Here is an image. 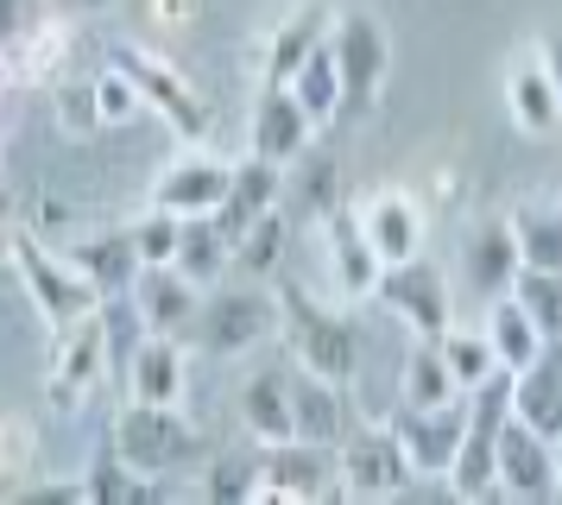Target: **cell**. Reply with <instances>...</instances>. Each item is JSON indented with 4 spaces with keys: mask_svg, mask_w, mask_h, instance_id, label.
Instances as JSON below:
<instances>
[{
    "mask_svg": "<svg viewBox=\"0 0 562 505\" xmlns=\"http://www.w3.org/2000/svg\"><path fill=\"white\" fill-rule=\"evenodd\" d=\"M272 298H279V341L291 354V367H304V373H323L335 385H355L360 379V335L355 323L323 303L310 284L297 278H272Z\"/></svg>",
    "mask_w": 562,
    "mask_h": 505,
    "instance_id": "6da1fadb",
    "label": "cell"
},
{
    "mask_svg": "<svg viewBox=\"0 0 562 505\" xmlns=\"http://www.w3.org/2000/svg\"><path fill=\"white\" fill-rule=\"evenodd\" d=\"M279 335V298L272 284H209L196 316L183 328V341L196 360H247L254 348H266Z\"/></svg>",
    "mask_w": 562,
    "mask_h": 505,
    "instance_id": "7a4b0ae2",
    "label": "cell"
},
{
    "mask_svg": "<svg viewBox=\"0 0 562 505\" xmlns=\"http://www.w3.org/2000/svg\"><path fill=\"white\" fill-rule=\"evenodd\" d=\"M108 442L127 454L139 474H178V468H203L209 461V436L203 424L183 411V404H146V399H121L114 424H108Z\"/></svg>",
    "mask_w": 562,
    "mask_h": 505,
    "instance_id": "3957f363",
    "label": "cell"
},
{
    "mask_svg": "<svg viewBox=\"0 0 562 505\" xmlns=\"http://www.w3.org/2000/svg\"><path fill=\"white\" fill-rule=\"evenodd\" d=\"M7 272L20 278L26 303L38 310V323L52 328V335H57V328H70V323H82V316H95V303H102V291L70 266V252H57L52 240H45V234H32L26 222H20V234H13Z\"/></svg>",
    "mask_w": 562,
    "mask_h": 505,
    "instance_id": "277c9868",
    "label": "cell"
},
{
    "mask_svg": "<svg viewBox=\"0 0 562 505\" xmlns=\"http://www.w3.org/2000/svg\"><path fill=\"white\" fill-rule=\"evenodd\" d=\"M108 64H121V70L133 76V89H139V101H146V114H158L183 146H209L215 114H209L203 89H196L171 57H158L153 45H114L108 50Z\"/></svg>",
    "mask_w": 562,
    "mask_h": 505,
    "instance_id": "5b68a950",
    "label": "cell"
},
{
    "mask_svg": "<svg viewBox=\"0 0 562 505\" xmlns=\"http://www.w3.org/2000/svg\"><path fill=\"white\" fill-rule=\"evenodd\" d=\"M329 50H335V70H341V114H355V121L373 114L385 76H392V32H385V20L367 13V7L335 13Z\"/></svg>",
    "mask_w": 562,
    "mask_h": 505,
    "instance_id": "8992f818",
    "label": "cell"
},
{
    "mask_svg": "<svg viewBox=\"0 0 562 505\" xmlns=\"http://www.w3.org/2000/svg\"><path fill=\"white\" fill-rule=\"evenodd\" d=\"M373 303L392 310L417 341H436L442 328L456 323V291H449V272H442L436 259H424V252H411V259H398V266H385Z\"/></svg>",
    "mask_w": 562,
    "mask_h": 505,
    "instance_id": "52a82bcc",
    "label": "cell"
},
{
    "mask_svg": "<svg viewBox=\"0 0 562 505\" xmlns=\"http://www.w3.org/2000/svg\"><path fill=\"white\" fill-rule=\"evenodd\" d=\"M411 486V461L392 424H355L335 449V493L341 500H398Z\"/></svg>",
    "mask_w": 562,
    "mask_h": 505,
    "instance_id": "ba28073f",
    "label": "cell"
},
{
    "mask_svg": "<svg viewBox=\"0 0 562 505\" xmlns=\"http://www.w3.org/2000/svg\"><path fill=\"white\" fill-rule=\"evenodd\" d=\"M108 373H114V360H108L102 316H82V323L57 328L52 367H45V404H52V411H82Z\"/></svg>",
    "mask_w": 562,
    "mask_h": 505,
    "instance_id": "9c48e42d",
    "label": "cell"
},
{
    "mask_svg": "<svg viewBox=\"0 0 562 505\" xmlns=\"http://www.w3.org/2000/svg\"><path fill=\"white\" fill-rule=\"evenodd\" d=\"M385 424L398 436L411 474H449V461L461 449V429H468V392L449 404H398Z\"/></svg>",
    "mask_w": 562,
    "mask_h": 505,
    "instance_id": "30bf717a",
    "label": "cell"
},
{
    "mask_svg": "<svg viewBox=\"0 0 562 505\" xmlns=\"http://www.w3.org/2000/svg\"><path fill=\"white\" fill-rule=\"evenodd\" d=\"M316 227H323V252H329L335 298H341V303H373L385 259L373 252L367 227H360V215L348 209V202H335V209H323V215H316Z\"/></svg>",
    "mask_w": 562,
    "mask_h": 505,
    "instance_id": "8fae6325",
    "label": "cell"
},
{
    "mask_svg": "<svg viewBox=\"0 0 562 505\" xmlns=\"http://www.w3.org/2000/svg\"><path fill=\"white\" fill-rule=\"evenodd\" d=\"M228 177H234V165L222 158V152L190 146L153 177L146 202H153V209H171V215H215L222 197H228Z\"/></svg>",
    "mask_w": 562,
    "mask_h": 505,
    "instance_id": "7c38bea8",
    "label": "cell"
},
{
    "mask_svg": "<svg viewBox=\"0 0 562 505\" xmlns=\"http://www.w3.org/2000/svg\"><path fill=\"white\" fill-rule=\"evenodd\" d=\"M335 493V449H316L304 436L259 449V500H284V505H310Z\"/></svg>",
    "mask_w": 562,
    "mask_h": 505,
    "instance_id": "4fadbf2b",
    "label": "cell"
},
{
    "mask_svg": "<svg viewBox=\"0 0 562 505\" xmlns=\"http://www.w3.org/2000/svg\"><path fill=\"white\" fill-rule=\"evenodd\" d=\"M316 139V121H310L297 96L284 82H259V101H254V126H247V152L254 158H272V165H297Z\"/></svg>",
    "mask_w": 562,
    "mask_h": 505,
    "instance_id": "5bb4252c",
    "label": "cell"
},
{
    "mask_svg": "<svg viewBox=\"0 0 562 505\" xmlns=\"http://www.w3.org/2000/svg\"><path fill=\"white\" fill-rule=\"evenodd\" d=\"M291 424H297V436L316 442V449H341V436L360 424L355 385H335V379H323V373L291 367Z\"/></svg>",
    "mask_w": 562,
    "mask_h": 505,
    "instance_id": "9a60e30c",
    "label": "cell"
},
{
    "mask_svg": "<svg viewBox=\"0 0 562 505\" xmlns=\"http://www.w3.org/2000/svg\"><path fill=\"white\" fill-rule=\"evenodd\" d=\"M121 399L183 404L190 399V341L183 335H146L121 367Z\"/></svg>",
    "mask_w": 562,
    "mask_h": 505,
    "instance_id": "2e32d148",
    "label": "cell"
},
{
    "mask_svg": "<svg viewBox=\"0 0 562 505\" xmlns=\"http://www.w3.org/2000/svg\"><path fill=\"white\" fill-rule=\"evenodd\" d=\"M329 25H335V0H291L279 25L266 32V45H259V82H291V70L329 38Z\"/></svg>",
    "mask_w": 562,
    "mask_h": 505,
    "instance_id": "e0dca14e",
    "label": "cell"
},
{
    "mask_svg": "<svg viewBox=\"0 0 562 505\" xmlns=\"http://www.w3.org/2000/svg\"><path fill=\"white\" fill-rule=\"evenodd\" d=\"M355 215H360V227H367V240H373V252H380L385 266L424 252V209H417V197L398 190V183L367 190V197L355 202Z\"/></svg>",
    "mask_w": 562,
    "mask_h": 505,
    "instance_id": "ac0fdd59",
    "label": "cell"
},
{
    "mask_svg": "<svg viewBox=\"0 0 562 505\" xmlns=\"http://www.w3.org/2000/svg\"><path fill=\"white\" fill-rule=\"evenodd\" d=\"M518 240H512V222L506 215H481V222L461 234V278H468V291L474 298H506L512 278H518Z\"/></svg>",
    "mask_w": 562,
    "mask_h": 505,
    "instance_id": "d6986e66",
    "label": "cell"
},
{
    "mask_svg": "<svg viewBox=\"0 0 562 505\" xmlns=\"http://www.w3.org/2000/svg\"><path fill=\"white\" fill-rule=\"evenodd\" d=\"M499 493L506 500H550L557 493V442L518 417H506V429H499Z\"/></svg>",
    "mask_w": 562,
    "mask_h": 505,
    "instance_id": "ffe728a7",
    "label": "cell"
},
{
    "mask_svg": "<svg viewBox=\"0 0 562 505\" xmlns=\"http://www.w3.org/2000/svg\"><path fill=\"white\" fill-rule=\"evenodd\" d=\"M506 108H512V126L518 133H531V139H550L562 126V89L550 64H543V50H518L506 70Z\"/></svg>",
    "mask_w": 562,
    "mask_h": 505,
    "instance_id": "44dd1931",
    "label": "cell"
},
{
    "mask_svg": "<svg viewBox=\"0 0 562 505\" xmlns=\"http://www.w3.org/2000/svg\"><path fill=\"white\" fill-rule=\"evenodd\" d=\"M234 411H240V429L254 436L259 449L297 436V424H291V373L284 367H254L240 379V392H234Z\"/></svg>",
    "mask_w": 562,
    "mask_h": 505,
    "instance_id": "7402d4cb",
    "label": "cell"
},
{
    "mask_svg": "<svg viewBox=\"0 0 562 505\" xmlns=\"http://www.w3.org/2000/svg\"><path fill=\"white\" fill-rule=\"evenodd\" d=\"M272 209H284V165L247 152V158L234 165V177H228V197H222V209H215V222H222L228 240H240V234H247L259 215H272Z\"/></svg>",
    "mask_w": 562,
    "mask_h": 505,
    "instance_id": "603a6c76",
    "label": "cell"
},
{
    "mask_svg": "<svg viewBox=\"0 0 562 505\" xmlns=\"http://www.w3.org/2000/svg\"><path fill=\"white\" fill-rule=\"evenodd\" d=\"M512 417L531 424L537 436L562 442V341H543L531 367L512 373Z\"/></svg>",
    "mask_w": 562,
    "mask_h": 505,
    "instance_id": "cb8c5ba5",
    "label": "cell"
},
{
    "mask_svg": "<svg viewBox=\"0 0 562 505\" xmlns=\"http://www.w3.org/2000/svg\"><path fill=\"white\" fill-rule=\"evenodd\" d=\"M127 298L139 303V316H146L153 335H183L190 316H196V303H203V284H190L178 266H139Z\"/></svg>",
    "mask_w": 562,
    "mask_h": 505,
    "instance_id": "d4e9b609",
    "label": "cell"
},
{
    "mask_svg": "<svg viewBox=\"0 0 562 505\" xmlns=\"http://www.w3.org/2000/svg\"><path fill=\"white\" fill-rule=\"evenodd\" d=\"M70 266H77L102 298H121V291H133V272H139V252H133V227H95V234H77L70 240Z\"/></svg>",
    "mask_w": 562,
    "mask_h": 505,
    "instance_id": "484cf974",
    "label": "cell"
},
{
    "mask_svg": "<svg viewBox=\"0 0 562 505\" xmlns=\"http://www.w3.org/2000/svg\"><path fill=\"white\" fill-rule=\"evenodd\" d=\"M70 50H77V20H70V13H45L7 57H13V76H20L26 89L32 82L52 89L57 76H70Z\"/></svg>",
    "mask_w": 562,
    "mask_h": 505,
    "instance_id": "4316f807",
    "label": "cell"
},
{
    "mask_svg": "<svg viewBox=\"0 0 562 505\" xmlns=\"http://www.w3.org/2000/svg\"><path fill=\"white\" fill-rule=\"evenodd\" d=\"M77 480H82V505H153L158 493H165V486H158L153 474H139L108 436H102V449L89 454V468H82Z\"/></svg>",
    "mask_w": 562,
    "mask_h": 505,
    "instance_id": "83f0119b",
    "label": "cell"
},
{
    "mask_svg": "<svg viewBox=\"0 0 562 505\" xmlns=\"http://www.w3.org/2000/svg\"><path fill=\"white\" fill-rule=\"evenodd\" d=\"M171 266H178L190 284H222L234 266V240L222 234L215 215H183V234H178V252H171Z\"/></svg>",
    "mask_w": 562,
    "mask_h": 505,
    "instance_id": "f1b7e54d",
    "label": "cell"
},
{
    "mask_svg": "<svg viewBox=\"0 0 562 505\" xmlns=\"http://www.w3.org/2000/svg\"><path fill=\"white\" fill-rule=\"evenodd\" d=\"M486 341H493V360H499L506 373H518V367H531L537 354H543V328H537L531 310L506 291V298L486 303Z\"/></svg>",
    "mask_w": 562,
    "mask_h": 505,
    "instance_id": "f546056e",
    "label": "cell"
},
{
    "mask_svg": "<svg viewBox=\"0 0 562 505\" xmlns=\"http://www.w3.org/2000/svg\"><path fill=\"white\" fill-rule=\"evenodd\" d=\"M284 89H291V96H297V108L316 121V133H323V126H335V114H341V70H335L329 38L310 50L297 70H291V82H284Z\"/></svg>",
    "mask_w": 562,
    "mask_h": 505,
    "instance_id": "4dcf8cb0",
    "label": "cell"
},
{
    "mask_svg": "<svg viewBox=\"0 0 562 505\" xmlns=\"http://www.w3.org/2000/svg\"><path fill=\"white\" fill-rule=\"evenodd\" d=\"M506 222H512V240H518L525 266L562 272V202H518Z\"/></svg>",
    "mask_w": 562,
    "mask_h": 505,
    "instance_id": "1f68e13d",
    "label": "cell"
},
{
    "mask_svg": "<svg viewBox=\"0 0 562 505\" xmlns=\"http://www.w3.org/2000/svg\"><path fill=\"white\" fill-rule=\"evenodd\" d=\"M284 240H291V215L272 209V215H259L240 240H234V266L254 278V284H272L284 272Z\"/></svg>",
    "mask_w": 562,
    "mask_h": 505,
    "instance_id": "d6a6232c",
    "label": "cell"
},
{
    "mask_svg": "<svg viewBox=\"0 0 562 505\" xmlns=\"http://www.w3.org/2000/svg\"><path fill=\"white\" fill-rule=\"evenodd\" d=\"M449 399H461V385L449 373L442 348L436 341H417L405 360V373H398V404H449Z\"/></svg>",
    "mask_w": 562,
    "mask_h": 505,
    "instance_id": "836d02e7",
    "label": "cell"
},
{
    "mask_svg": "<svg viewBox=\"0 0 562 505\" xmlns=\"http://www.w3.org/2000/svg\"><path fill=\"white\" fill-rule=\"evenodd\" d=\"M436 348H442V360H449V373H456V385L461 392H474L499 360H493V341H486V328H461V323H449L442 335H436Z\"/></svg>",
    "mask_w": 562,
    "mask_h": 505,
    "instance_id": "e575fe53",
    "label": "cell"
},
{
    "mask_svg": "<svg viewBox=\"0 0 562 505\" xmlns=\"http://www.w3.org/2000/svg\"><path fill=\"white\" fill-rule=\"evenodd\" d=\"M512 298L531 310V323L543 328V341H562V272L518 266V278H512Z\"/></svg>",
    "mask_w": 562,
    "mask_h": 505,
    "instance_id": "d590c367",
    "label": "cell"
},
{
    "mask_svg": "<svg viewBox=\"0 0 562 505\" xmlns=\"http://www.w3.org/2000/svg\"><path fill=\"white\" fill-rule=\"evenodd\" d=\"M203 500H259V454H209L203 461Z\"/></svg>",
    "mask_w": 562,
    "mask_h": 505,
    "instance_id": "8d00e7d4",
    "label": "cell"
},
{
    "mask_svg": "<svg viewBox=\"0 0 562 505\" xmlns=\"http://www.w3.org/2000/svg\"><path fill=\"white\" fill-rule=\"evenodd\" d=\"M38 474V429L26 417H0V500Z\"/></svg>",
    "mask_w": 562,
    "mask_h": 505,
    "instance_id": "74e56055",
    "label": "cell"
},
{
    "mask_svg": "<svg viewBox=\"0 0 562 505\" xmlns=\"http://www.w3.org/2000/svg\"><path fill=\"white\" fill-rule=\"evenodd\" d=\"M52 96H57V133H70V139L102 133V114H95V82H89V76H57Z\"/></svg>",
    "mask_w": 562,
    "mask_h": 505,
    "instance_id": "f35d334b",
    "label": "cell"
},
{
    "mask_svg": "<svg viewBox=\"0 0 562 505\" xmlns=\"http://www.w3.org/2000/svg\"><path fill=\"white\" fill-rule=\"evenodd\" d=\"M133 252H139V266H171V252H178V234H183V215L171 209H153L146 202V215H133Z\"/></svg>",
    "mask_w": 562,
    "mask_h": 505,
    "instance_id": "ab89813d",
    "label": "cell"
},
{
    "mask_svg": "<svg viewBox=\"0 0 562 505\" xmlns=\"http://www.w3.org/2000/svg\"><path fill=\"white\" fill-rule=\"evenodd\" d=\"M89 82H95V114H102V126H133L146 114V101H139V89H133V76L121 64L95 70Z\"/></svg>",
    "mask_w": 562,
    "mask_h": 505,
    "instance_id": "60d3db41",
    "label": "cell"
},
{
    "mask_svg": "<svg viewBox=\"0 0 562 505\" xmlns=\"http://www.w3.org/2000/svg\"><path fill=\"white\" fill-rule=\"evenodd\" d=\"M45 13H52L45 0H0V50H13Z\"/></svg>",
    "mask_w": 562,
    "mask_h": 505,
    "instance_id": "b9f144b4",
    "label": "cell"
},
{
    "mask_svg": "<svg viewBox=\"0 0 562 505\" xmlns=\"http://www.w3.org/2000/svg\"><path fill=\"white\" fill-rule=\"evenodd\" d=\"M7 500H26V505H82V480H45V474H32L26 486H13Z\"/></svg>",
    "mask_w": 562,
    "mask_h": 505,
    "instance_id": "7bdbcfd3",
    "label": "cell"
},
{
    "mask_svg": "<svg viewBox=\"0 0 562 505\" xmlns=\"http://www.w3.org/2000/svg\"><path fill=\"white\" fill-rule=\"evenodd\" d=\"M153 20L165 32H183V25L196 20V0H153Z\"/></svg>",
    "mask_w": 562,
    "mask_h": 505,
    "instance_id": "ee69618b",
    "label": "cell"
},
{
    "mask_svg": "<svg viewBox=\"0 0 562 505\" xmlns=\"http://www.w3.org/2000/svg\"><path fill=\"white\" fill-rule=\"evenodd\" d=\"M52 13H70V20H95V13H108L114 0H45Z\"/></svg>",
    "mask_w": 562,
    "mask_h": 505,
    "instance_id": "f6af8a7d",
    "label": "cell"
},
{
    "mask_svg": "<svg viewBox=\"0 0 562 505\" xmlns=\"http://www.w3.org/2000/svg\"><path fill=\"white\" fill-rule=\"evenodd\" d=\"M537 50H543V64H550V76H557V89H562V20L543 32V45Z\"/></svg>",
    "mask_w": 562,
    "mask_h": 505,
    "instance_id": "bcb514c9",
    "label": "cell"
},
{
    "mask_svg": "<svg viewBox=\"0 0 562 505\" xmlns=\"http://www.w3.org/2000/svg\"><path fill=\"white\" fill-rule=\"evenodd\" d=\"M7 202H13V190H7V171H0V215H13V209H7Z\"/></svg>",
    "mask_w": 562,
    "mask_h": 505,
    "instance_id": "7dc6e473",
    "label": "cell"
},
{
    "mask_svg": "<svg viewBox=\"0 0 562 505\" xmlns=\"http://www.w3.org/2000/svg\"><path fill=\"white\" fill-rule=\"evenodd\" d=\"M557 493H562V442H557Z\"/></svg>",
    "mask_w": 562,
    "mask_h": 505,
    "instance_id": "c3c4849f",
    "label": "cell"
}]
</instances>
